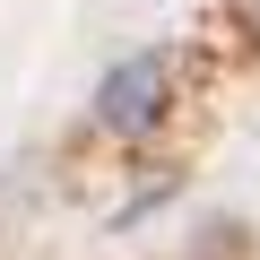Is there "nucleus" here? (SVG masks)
Segmentation results:
<instances>
[{
	"label": "nucleus",
	"instance_id": "1",
	"mask_svg": "<svg viewBox=\"0 0 260 260\" xmlns=\"http://www.w3.org/2000/svg\"><path fill=\"white\" fill-rule=\"evenodd\" d=\"M174 87H182L174 52H130L95 87V121L113 130V139H148V130H165V113H174Z\"/></svg>",
	"mask_w": 260,
	"mask_h": 260
}]
</instances>
